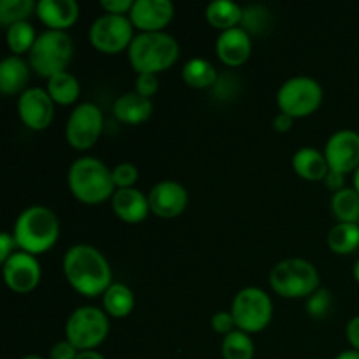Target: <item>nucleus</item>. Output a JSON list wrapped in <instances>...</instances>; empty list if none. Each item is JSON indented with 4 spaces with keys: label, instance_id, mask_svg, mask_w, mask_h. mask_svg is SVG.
<instances>
[{
    "label": "nucleus",
    "instance_id": "f257e3e1",
    "mask_svg": "<svg viewBox=\"0 0 359 359\" xmlns=\"http://www.w3.org/2000/svg\"><path fill=\"white\" fill-rule=\"evenodd\" d=\"M62 269L69 286L81 297H102L114 283L109 259L100 249L90 244H76L67 249Z\"/></svg>",
    "mask_w": 359,
    "mask_h": 359
},
{
    "label": "nucleus",
    "instance_id": "f03ea898",
    "mask_svg": "<svg viewBox=\"0 0 359 359\" xmlns=\"http://www.w3.org/2000/svg\"><path fill=\"white\" fill-rule=\"evenodd\" d=\"M13 235L20 251L28 255H44L55 248L60 238V219L46 205H30L14 221Z\"/></svg>",
    "mask_w": 359,
    "mask_h": 359
},
{
    "label": "nucleus",
    "instance_id": "7ed1b4c3",
    "mask_svg": "<svg viewBox=\"0 0 359 359\" xmlns=\"http://www.w3.org/2000/svg\"><path fill=\"white\" fill-rule=\"evenodd\" d=\"M67 186L77 202L98 205L112 198L116 191L112 168L93 156H81L67 172Z\"/></svg>",
    "mask_w": 359,
    "mask_h": 359
},
{
    "label": "nucleus",
    "instance_id": "20e7f679",
    "mask_svg": "<svg viewBox=\"0 0 359 359\" xmlns=\"http://www.w3.org/2000/svg\"><path fill=\"white\" fill-rule=\"evenodd\" d=\"M128 62L137 74H161L174 67L181 56V46L167 32L137 34L130 44Z\"/></svg>",
    "mask_w": 359,
    "mask_h": 359
},
{
    "label": "nucleus",
    "instance_id": "39448f33",
    "mask_svg": "<svg viewBox=\"0 0 359 359\" xmlns=\"http://www.w3.org/2000/svg\"><path fill=\"white\" fill-rule=\"evenodd\" d=\"M319 272L314 263L304 258H287L277 263L270 272V287L286 300H307L319 290Z\"/></svg>",
    "mask_w": 359,
    "mask_h": 359
},
{
    "label": "nucleus",
    "instance_id": "423d86ee",
    "mask_svg": "<svg viewBox=\"0 0 359 359\" xmlns=\"http://www.w3.org/2000/svg\"><path fill=\"white\" fill-rule=\"evenodd\" d=\"M72 58L74 41L69 32L44 30L42 34H39L34 48L28 53L30 69L44 79L65 72Z\"/></svg>",
    "mask_w": 359,
    "mask_h": 359
},
{
    "label": "nucleus",
    "instance_id": "0eeeda50",
    "mask_svg": "<svg viewBox=\"0 0 359 359\" xmlns=\"http://www.w3.org/2000/svg\"><path fill=\"white\" fill-rule=\"evenodd\" d=\"M111 330L109 316L104 309L95 305L77 307L65 323V340H69L79 353L97 351L105 342Z\"/></svg>",
    "mask_w": 359,
    "mask_h": 359
},
{
    "label": "nucleus",
    "instance_id": "6e6552de",
    "mask_svg": "<svg viewBox=\"0 0 359 359\" xmlns=\"http://www.w3.org/2000/svg\"><path fill=\"white\" fill-rule=\"evenodd\" d=\"M276 98L279 112L302 119L319 111L325 100V91L314 77L294 76L280 84Z\"/></svg>",
    "mask_w": 359,
    "mask_h": 359
},
{
    "label": "nucleus",
    "instance_id": "1a4fd4ad",
    "mask_svg": "<svg viewBox=\"0 0 359 359\" xmlns=\"http://www.w3.org/2000/svg\"><path fill=\"white\" fill-rule=\"evenodd\" d=\"M231 316L241 332L255 335L269 328L273 318V304L270 294L258 286H248L238 291L231 300Z\"/></svg>",
    "mask_w": 359,
    "mask_h": 359
},
{
    "label": "nucleus",
    "instance_id": "9d476101",
    "mask_svg": "<svg viewBox=\"0 0 359 359\" xmlns=\"http://www.w3.org/2000/svg\"><path fill=\"white\" fill-rule=\"evenodd\" d=\"M135 27L128 16H116V14H102L91 23L88 39L97 51L104 55H118L128 51L130 44L135 39Z\"/></svg>",
    "mask_w": 359,
    "mask_h": 359
},
{
    "label": "nucleus",
    "instance_id": "9b49d317",
    "mask_svg": "<svg viewBox=\"0 0 359 359\" xmlns=\"http://www.w3.org/2000/svg\"><path fill=\"white\" fill-rule=\"evenodd\" d=\"M104 112L93 102L76 105L67 118L65 140L77 151H88L98 142L104 132Z\"/></svg>",
    "mask_w": 359,
    "mask_h": 359
},
{
    "label": "nucleus",
    "instance_id": "f8f14e48",
    "mask_svg": "<svg viewBox=\"0 0 359 359\" xmlns=\"http://www.w3.org/2000/svg\"><path fill=\"white\" fill-rule=\"evenodd\" d=\"M4 283L13 293L28 294L41 284L42 269L37 256L16 251L6 263H2Z\"/></svg>",
    "mask_w": 359,
    "mask_h": 359
},
{
    "label": "nucleus",
    "instance_id": "ddd939ff",
    "mask_svg": "<svg viewBox=\"0 0 359 359\" xmlns=\"http://www.w3.org/2000/svg\"><path fill=\"white\" fill-rule=\"evenodd\" d=\"M18 116L28 130L42 132L48 128L55 118V102L48 95L46 88L30 86L18 97Z\"/></svg>",
    "mask_w": 359,
    "mask_h": 359
},
{
    "label": "nucleus",
    "instance_id": "4468645a",
    "mask_svg": "<svg viewBox=\"0 0 359 359\" xmlns=\"http://www.w3.org/2000/svg\"><path fill=\"white\" fill-rule=\"evenodd\" d=\"M323 153L330 170L340 172L344 175L354 174L359 168V133L351 128L339 130L326 140Z\"/></svg>",
    "mask_w": 359,
    "mask_h": 359
},
{
    "label": "nucleus",
    "instance_id": "2eb2a0df",
    "mask_svg": "<svg viewBox=\"0 0 359 359\" xmlns=\"http://www.w3.org/2000/svg\"><path fill=\"white\" fill-rule=\"evenodd\" d=\"M151 212L161 219H174L181 216L189 202L188 189L177 181H160L147 193Z\"/></svg>",
    "mask_w": 359,
    "mask_h": 359
},
{
    "label": "nucleus",
    "instance_id": "dca6fc26",
    "mask_svg": "<svg viewBox=\"0 0 359 359\" xmlns=\"http://www.w3.org/2000/svg\"><path fill=\"white\" fill-rule=\"evenodd\" d=\"M175 7L170 0H133L128 18L139 34L165 32L174 20Z\"/></svg>",
    "mask_w": 359,
    "mask_h": 359
},
{
    "label": "nucleus",
    "instance_id": "f3484780",
    "mask_svg": "<svg viewBox=\"0 0 359 359\" xmlns=\"http://www.w3.org/2000/svg\"><path fill=\"white\" fill-rule=\"evenodd\" d=\"M216 55L230 69L244 65L252 55V37L242 27L221 32L216 41Z\"/></svg>",
    "mask_w": 359,
    "mask_h": 359
},
{
    "label": "nucleus",
    "instance_id": "a211bd4d",
    "mask_svg": "<svg viewBox=\"0 0 359 359\" xmlns=\"http://www.w3.org/2000/svg\"><path fill=\"white\" fill-rule=\"evenodd\" d=\"M35 16L48 30L67 32L79 20V4L76 0H39Z\"/></svg>",
    "mask_w": 359,
    "mask_h": 359
},
{
    "label": "nucleus",
    "instance_id": "6ab92c4d",
    "mask_svg": "<svg viewBox=\"0 0 359 359\" xmlns=\"http://www.w3.org/2000/svg\"><path fill=\"white\" fill-rule=\"evenodd\" d=\"M112 210L116 216L128 224H139L151 214L149 198L146 193L137 188L116 189L111 198Z\"/></svg>",
    "mask_w": 359,
    "mask_h": 359
},
{
    "label": "nucleus",
    "instance_id": "aec40b11",
    "mask_svg": "<svg viewBox=\"0 0 359 359\" xmlns=\"http://www.w3.org/2000/svg\"><path fill=\"white\" fill-rule=\"evenodd\" d=\"M30 63L23 56H6L0 62V91L7 97H20L30 88Z\"/></svg>",
    "mask_w": 359,
    "mask_h": 359
},
{
    "label": "nucleus",
    "instance_id": "412c9836",
    "mask_svg": "<svg viewBox=\"0 0 359 359\" xmlns=\"http://www.w3.org/2000/svg\"><path fill=\"white\" fill-rule=\"evenodd\" d=\"M153 100L140 97L135 91H128L116 98L112 104V114L123 125L137 126L153 116Z\"/></svg>",
    "mask_w": 359,
    "mask_h": 359
},
{
    "label": "nucleus",
    "instance_id": "4be33fe9",
    "mask_svg": "<svg viewBox=\"0 0 359 359\" xmlns=\"http://www.w3.org/2000/svg\"><path fill=\"white\" fill-rule=\"evenodd\" d=\"M291 165H293L294 174L309 182L325 181L330 172L325 153L316 147H300L291 158Z\"/></svg>",
    "mask_w": 359,
    "mask_h": 359
},
{
    "label": "nucleus",
    "instance_id": "5701e85b",
    "mask_svg": "<svg viewBox=\"0 0 359 359\" xmlns=\"http://www.w3.org/2000/svg\"><path fill=\"white\" fill-rule=\"evenodd\" d=\"M102 309L112 319L128 318L135 309V294L126 284L112 283L102 294Z\"/></svg>",
    "mask_w": 359,
    "mask_h": 359
},
{
    "label": "nucleus",
    "instance_id": "b1692460",
    "mask_svg": "<svg viewBox=\"0 0 359 359\" xmlns=\"http://www.w3.org/2000/svg\"><path fill=\"white\" fill-rule=\"evenodd\" d=\"M242 16H244V7L231 0H216L205 7L207 23L219 30V34L241 27Z\"/></svg>",
    "mask_w": 359,
    "mask_h": 359
},
{
    "label": "nucleus",
    "instance_id": "393cba45",
    "mask_svg": "<svg viewBox=\"0 0 359 359\" xmlns=\"http://www.w3.org/2000/svg\"><path fill=\"white\" fill-rule=\"evenodd\" d=\"M217 79L219 74L209 60L195 56L182 65V81L193 90H210L216 86Z\"/></svg>",
    "mask_w": 359,
    "mask_h": 359
},
{
    "label": "nucleus",
    "instance_id": "a878e982",
    "mask_svg": "<svg viewBox=\"0 0 359 359\" xmlns=\"http://www.w3.org/2000/svg\"><path fill=\"white\" fill-rule=\"evenodd\" d=\"M46 91L56 105H74L81 97V83L72 72L65 70L56 76L49 77L46 84Z\"/></svg>",
    "mask_w": 359,
    "mask_h": 359
},
{
    "label": "nucleus",
    "instance_id": "bb28decb",
    "mask_svg": "<svg viewBox=\"0 0 359 359\" xmlns=\"http://www.w3.org/2000/svg\"><path fill=\"white\" fill-rule=\"evenodd\" d=\"M330 251L339 256H349L359 249V224L353 223H337L328 231Z\"/></svg>",
    "mask_w": 359,
    "mask_h": 359
},
{
    "label": "nucleus",
    "instance_id": "cd10ccee",
    "mask_svg": "<svg viewBox=\"0 0 359 359\" xmlns=\"http://www.w3.org/2000/svg\"><path fill=\"white\" fill-rule=\"evenodd\" d=\"M330 209L339 223L359 224V193L354 188H344L342 191L333 193Z\"/></svg>",
    "mask_w": 359,
    "mask_h": 359
},
{
    "label": "nucleus",
    "instance_id": "c85d7f7f",
    "mask_svg": "<svg viewBox=\"0 0 359 359\" xmlns=\"http://www.w3.org/2000/svg\"><path fill=\"white\" fill-rule=\"evenodd\" d=\"M37 37L39 35L35 32V27L30 21H21V23L6 28V42L11 55H28L32 51V48H34Z\"/></svg>",
    "mask_w": 359,
    "mask_h": 359
},
{
    "label": "nucleus",
    "instance_id": "c756f323",
    "mask_svg": "<svg viewBox=\"0 0 359 359\" xmlns=\"http://www.w3.org/2000/svg\"><path fill=\"white\" fill-rule=\"evenodd\" d=\"M255 353L256 347L249 333L233 330L226 337H223V342H221V356H223V359H252Z\"/></svg>",
    "mask_w": 359,
    "mask_h": 359
},
{
    "label": "nucleus",
    "instance_id": "7c9ffc66",
    "mask_svg": "<svg viewBox=\"0 0 359 359\" xmlns=\"http://www.w3.org/2000/svg\"><path fill=\"white\" fill-rule=\"evenodd\" d=\"M37 11V2L34 0H2L0 2V25L6 28L13 25L28 21Z\"/></svg>",
    "mask_w": 359,
    "mask_h": 359
},
{
    "label": "nucleus",
    "instance_id": "2f4dec72",
    "mask_svg": "<svg viewBox=\"0 0 359 359\" xmlns=\"http://www.w3.org/2000/svg\"><path fill=\"white\" fill-rule=\"evenodd\" d=\"M241 27L249 35H263L272 28V14L263 6H248L244 7Z\"/></svg>",
    "mask_w": 359,
    "mask_h": 359
},
{
    "label": "nucleus",
    "instance_id": "473e14b6",
    "mask_svg": "<svg viewBox=\"0 0 359 359\" xmlns=\"http://www.w3.org/2000/svg\"><path fill=\"white\" fill-rule=\"evenodd\" d=\"M333 298L326 287H319L314 294L305 300V309H307V314L312 319H325L328 316L330 309H332Z\"/></svg>",
    "mask_w": 359,
    "mask_h": 359
},
{
    "label": "nucleus",
    "instance_id": "72a5a7b5",
    "mask_svg": "<svg viewBox=\"0 0 359 359\" xmlns=\"http://www.w3.org/2000/svg\"><path fill=\"white\" fill-rule=\"evenodd\" d=\"M112 181H114L116 189L135 188L137 181H139V168L130 161L118 163L112 168Z\"/></svg>",
    "mask_w": 359,
    "mask_h": 359
},
{
    "label": "nucleus",
    "instance_id": "f704fd0d",
    "mask_svg": "<svg viewBox=\"0 0 359 359\" xmlns=\"http://www.w3.org/2000/svg\"><path fill=\"white\" fill-rule=\"evenodd\" d=\"M133 86H135V90H133L135 93L151 100L160 90V81H158L156 74H137Z\"/></svg>",
    "mask_w": 359,
    "mask_h": 359
},
{
    "label": "nucleus",
    "instance_id": "c9c22d12",
    "mask_svg": "<svg viewBox=\"0 0 359 359\" xmlns=\"http://www.w3.org/2000/svg\"><path fill=\"white\" fill-rule=\"evenodd\" d=\"M210 326H212L214 332L219 333V335H223V337H226L228 333H231L233 330H237V326H235V319H233V316H231L230 311L216 312V314L212 316V319H210Z\"/></svg>",
    "mask_w": 359,
    "mask_h": 359
},
{
    "label": "nucleus",
    "instance_id": "e433bc0d",
    "mask_svg": "<svg viewBox=\"0 0 359 359\" xmlns=\"http://www.w3.org/2000/svg\"><path fill=\"white\" fill-rule=\"evenodd\" d=\"M100 7L105 14H116V16H128L133 7V0H102Z\"/></svg>",
    "mask_w": 359,
    "mask_h": 359
},
{
    "label": "nucleus",
    "instance_id": "4c0bfd02",
    "mask_svg": "<svg viewBox=\"0 0 359 359\" xmlns=\"http://www.w3.org/2000/svg\"><path fill=\"white\" fill-rule=\"evenodd\" d=\"M79 351L69 342V340H60L49 351V359H77Z\"/></svg>",
    "mask_w": 359,
    "mask_h": 359
},
{
    "label": "nucleus",
    "instance_id": "58836bf2",
    "mask_svg": "<svg viewBox=\"0 0 359 359\" xmlns=\"http://www.w3.org/2000/svg\"><path fill=\"white\" fill-rule=\"evenodd\" d=\"M16 251H20V249H18L14 235L9 231L0 233V263H6Z\"/></svg>",
    "mask_w": 359,
    "mask_h": 359
},
{
    "label": "nucleus",
    "instance_id": "ea45409f",
    "mask_svg": "<svg viewBox=\"0 0 359 359\" xmlns=\"http://www.w3.org/2000/svg\"><path fill=\"white\" fill-rule=\"evenodd\" d=\"M346 177H347V175L340 174V172L330 170L328 175H326V177H325L326 188H328L332 193L342 191L344 188H347V186H346Z\"/></svg>",
    "mask_w": 359,
    "mask_h": 359
},
{
    "label": "nucleus",
    "instance_id": "a19ab883",
    "mask_svg": "<svg viewBox=\"0 0 359 359\" xmlns=\"http://www.w3.org/2000/svg\"><path fill=\"white\" fill-rule=\"evenodd\" d=\"M346 337L351 349L359 351V316H354L353 319H349L346 326Z\"/></svg>",
    "mask_w": 359,
    "mask_h": 359
},
{
    "label": "nucleus",
    "instance_id": "79ce46f5",
    "mask_svg": "<svg viewBox=\"0 0 359 359\" xmlns=\"http://www.w3.org/2000/svg\"><path fill=\"white\" fill-rule=\"evenodd\" d=\"M293 123H294V118H291V116L284 114V112H279V114L273 118V130H276L277 133H286L290 132L291 128H293Z\"/></svg>",
    "mask_w": 359,
    "mask_h": 359
},
{
    "label": "nucleus",
    "instance_id": "37998d69",
    "mask_svg": "<svg viewBox=\"0 0 359 359\" xmlns=\"http://www.w3.org/2000/svg\"><path fill=\"white\" fill-rule=\"evenodd\" d=\"M77 359H105V356L98 351H83V353H79Z\"/></svg>",
    "mask_w": 359,
    "mask_h": 359
},
{
    "label": "nucleus",
    "instance_id": "c03bdc74",
    "mask_svg": "<svg viewBox=\"0 0 359 359\" xmlns=\"http://www.w3.org/2000/svg\"><path fill=\"white\" fill-rule=\"evenodd\" d=\"M335 359H359V351L349 349V351H342Z\"/></svg>",
    "mask_w": 359,
    "mask_h": 359
},
{
    "label": "nucleus",
    "instance_id": "a18cd8bd",
    "mask_svg": "<svg viewBox=\"0 0 359 359\" xmlns=\"http://www.w3.org/2000/svg\"><path fill=\"white\" fill-rule=\"evenodd\" d=\"M353 277L354 280L359 284V258L354 262V266H353Z\"/></svg>",
    "mask_w": 359,
    "mask_h": 359
},
{
    "label": "nucleus",
    "instance_id": "49530a36",
    "mask_svg": "<svg viewBox=\"0 0 359 359\" xmlns=\"http://www.w3.org/2000/svg\"><path fill=\"white\" fill-rule=\"evenodd\" d=\"M353 188L359 193V168L353 174Z\"/></svg>",
    "mask_w": 359,
    "mask_h": 359
},
{
    "label": "nucleus",
    "instance_id": "de8ad7c7",
    "mask_svg": "<svg viewBox=\"0 0 359 359\" xmlns=\"http://www.w3.org/2000/svg\"><path fill=\"white\" fill-rule=\"evenodd\" d=\"M21 359H44V358L39 356V354H27V356H23Z\"/></svg>",
    "mask_w": 359,
    "mask_h": 359
}]
</instances>
